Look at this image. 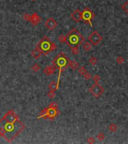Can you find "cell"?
<instances>
[{
    "mask_svg": "<svg viewBox=\"0 0 128 144\" xmlns=\"http://www.w3.org/2000/svg\"><path fill=\"white\" fill-rule=\"evenodd\" d=\"M49 89L50 90H53V91H56L59 88V85L57 84V83H56L55 81H52L50 85H49Z\"/></svg>",
    "mask_w": 128,
    "mask_h": 144,
    "instance_id": "obj_16",
    "label": "cell"
},
{
    "mask_svg": "<svg viewBox=\"0 0 128 144\" xmlns=\"http://www.w3.org/2000/svg\"><path fill=\"white\" fill-rule=\"evenodd\" d=\"M59 41H60V43H62V44H64V43H66V35H60L59 36Z\"/></svg>",
    "mask_w": 128,
    "mask_h": 144,
    "instance_id": "obj_20",
    "label": "cell"
},
{
    "mask_svg": "<svg viewBox=\"0 0 128 144\" xmlns=\"http://www.w3.org/2000/svg\"><path fill=\"white\" fill-rule=\"evenodd\" d=\"M121 8L123 11H124L127 14H128V1H127L124 4L122 5Z\"/></svg>",
    "mask_w": 128,
    "mask_h": 144,
    "instance_id": "obj_22",
    "label": "cell"
},
{
    "mask_svg": "<svg viewBox=\"0 0 128 144\" xmlns=\"http://www.w3.org/2000/svg\"><path fill=\"white\" fill-rule=\"evenodd\" d=\"M116 62H117V63L118 64H119V65H122L123 63H124V57H122V56H118L117 58H116Z\"/></svg>",
    "mask_w": 128,
    "mask_h": 144,
    "instance_id": "obj_24",
    "label": "cell"
},
{
    "mask_svg": "<svg viewBox=\"0 0 128 144\" xmlns=\"http://www.w3.org/2000/svg\"><path fill=\"white\" fill-rule=\"evenodd\" d=\"M32 1H36V0H32Z\"/></svg>",
    "mask_w": 128,
    "mask_h": 144,
    "instance_id": "obj_30",
    "label": "cell"
},
{
    "mask_svg": "<svg viewBox=\"0 0 128 144\" xmlns=\"http://www.w3.org/2000/svg\"><path fill=\"white\" fill-rule=\"evenodd\" d=\"M30 16L31 15H29V14H25L24 15H23V19H24V20H26V21H29V19H30Z\"/></svg>",
    "mask_w": 128,
    "mask_h": 144,
    "instance_id": "obj_29",
    "label": "cell"
},
{
    "mask_svg": "<svg viewBox=\"0 0 128 144\" xmlns=\"http://www.w3.org/2000/svg\"><path fill=\"white\" fill-rule=\"evenodd\" d=\"M94 17H95L94 12L88 7L85 8L82 11V20H83L85 23H89L91 26H93L92 20Z\"/></svg>",
    "mask_w": 128,
    "mask_h": 144,
    "instance_id": "obj_6",
    "label": "cell"
},
{
    "mask_svg": "<svg viewBox=\"0 0 128 144\" xmlns=\"http://www.w3.org/2000/svg\"><path fill=\"white\" fill-rule=\"evenodd\" d=\"M84 41L85 38L76 29H71L66 35V44L69 46L74 55L79 53V47L82 44Z\"/></svg>",
    "mask_w": 128,
    "mask_h": 144,
    "instance_id": "obj_2",
    "label": "cell"
},
{
    "mask_svg": "<svg viewBox=\"0 0 128 144\" xmlns=\"http://www.w3.org/2000/svg\"><path fill=\"white\" fill-rule=\"evenodd\" d=\"M42 55V53L41 51L38 49V48L35 47L34 49L32 51V56L34 59H37L40 57V56Z\"/></svg>",
    "mask_w": 128,
    "mask_h": 144,
    "instance_id": "obj_13",
    "label": "cell"
},
{
    "mask_svg": "<svg viewBox=\"0 0 128 144\" xmlns=\"http://www.w3.org/2000/svg\"><path fill=\"white\" fill-rule=\"evenodd\" d=\"M78 71H79V74H81L82 76H83V75H84V74H85V72H86L87 71H86V69H85V68L84 66H81V67H79V68Z\"/></svg>",
    "mask_w": 128,
    "mask_h": 144,
    "instance_id": "obj_21",
    "label": "cell"
},
{
    "mask_svg": "<svg viewBox=\"0 0 128 144\" xmlns=\"http://www.w3.org/2000/svg\"><path fill=\"white\" fill-rule=\"evenodd\" d=\"M85 80H90L91 79V77H92V75H91V74L89 73V72H88V71H86L85 74H84V75L82 76Z\"/></svg>",
    "mask_w": 128,
    "mask_h": 144,
    "instance_id": "obj_26",
    "label": "cell"
},
{
    "mask_svg": "<svg viewBox=\"0 0 128 144\" xmlns=\"http://www.w3.org/2000/svg\"><path fill=\"white\" fill-rule=\"evenodd\" d=\"M56 71V68L53 65H50V66H47L44 69V73L45 74V75L47 76H50L52 74H53Z\"/></svg>",
    "mask_w": 128,
    "mask_h": 144,
    "instance_id": "obj_12",
    "label": "cell"
},
{
    "mask_svg": "<svg viewBox=\"0 0 128 144\" xmlns=\"http://www.w3.org/2000/svg\"><path fill=\"white\" fill-rule=\"evenodd\" d=\"M89 92L95 98H99L103 95L104 92V89L103 86H101L98 83H95L90 89H89Z\"/></svg>",
    "mask_w": 128,
    "mask_h": 144,
    "instance_id": "obj_7",
    "label": "cell"
},
{
    "mask_svg": "<svg viewBox=\"0 0 128 144\" xmlns=\"http://www.w3.org/2000/svg\"><path fill=\"white\" fill-rule=\"evenodd\" d=\"M29 22H30L33 26H37V25H38L39 23L40 22V17H39V15H38L37 13H33V14L30 16Z\"/></svg>",
    "mask_w": 128,
    "mask_h": 144,
    "instance_id": "obj_11",
    "label": "cell"
},
{
    "mask_svg": "<svg viewBox=\"0 0 128 144\" xmlns=\"http://www.w3.org/2000/svg\"><path fill=\"white\" fill-rule=\"evenodd\" d=\"M31 68H32V70L34 72H37V71H40V65H39L38 64L34 63V64H33V65H32V66L31 67Z\"/></svg>",
    "mask_w": 128,
    "mask_h": 144,
    "instance_id": "obj_18",
    "label": "cell"
},
{
    "mask_svg": "<svg viewBox=\"0 0 128 144\" xmlns=\"http://www.w3.org/2000/svg\"><path fill=\"white\" fill-rule=\"evenodd\" d=\"M97 138L100 140V141H103L104 139H105V135L103 132H100L97 135Z\"/></svg>",
    "mask_w": 128,
    "mask_h": 144,
    "instance_id": "obj_25",
    "label": "cell"
},
{
    "mask_svg": "<svg viewBox=\"0 0 128 144\" xmlns=\"http://www.w3.org/2000/svg\"><path fill=\"white\" fill-rule=\"evenodd\" d=\"M47 96H48L50 98H55V96H56V91L50 90V91L48 92Z\"/></svg>",
    "mask_w": 128,
    "mask_h": 144,
    "instance_id": "obj_23",
    "label": "cell"
},
{
    "mask_svg": "<svg viewBox=\"0 0 128 144\" xmlns=\"http://www.w3.org/2000/svg\"><path fill=\"white\" fill-rule=\"evenodd\" d=\"M92 44L90 43V42H85L84 43V44H83V47H82V48H83V50H84V51H85V52H89L91 50H92Z\"/></svg>",
    "mask_w": 128,
    "mask_h": 144,
    "instance_id": "obj_14",
    "label": "cell"
},
{
    "mask_svg": "<svg viewBox=\"0 0 128 144\" xmlns=\"http://www.w3.org/2000/svg\"><path fill=\"white\" fill-rule=\"evenodd\" d=\"M44 25H45L47 29H48L50 30H54L57 27L58 23H57L56 20L53 17H49L45 21Z\"/></svg>",
    "mask_w": 128,
    "mask_h": 144,
    "instance_id": "obj_9",
    "label": "cell"
},
{
    "mask_svg": "<svg viewBox=\"0 0 128 144\" xmlns=\"http://www.w3.org/2000/svg\"><path fill=\"white\" fill-rule=\"evenodd\" d=\"M88 38H89V42L93 46H96V45L99 44L103 40V37L99 34V32L97 31H94L93 32H92L89 35Z\"/></svg>",
    "mask_w": 128,
    "mask_h": 144,
    "instance_id": "obj_8",
    "label": "cell"
},
{
    "mask_svg": "<svg viewBox=\"0 0 128 144\" xmlns=\"http://www.w3.org/2000/svg\"><path fill=\"white\" fill-rule=\"evenodd\" d=\"M87 142L89 143H95V139L93 137H89L88 139H87Z\"/></svg>",
    "mask_w": 128,
    "mask_h": 144,
    "instance_id": "obj_28",
    "label": "cell"
},
{
    "mask_svg": "<svg viewBox=\"0 0 128 144\" xmlns=\"http://www.w3.org/2000/svg\"><path fill=\"white\" fill-rule=\"evenodd\" d=\"M109 130L111 132H115V131L118 130V126H117V125L115 124V123L110 124L109 126Z\"/></svg>",
    "mask_w": 128,
    "mask_h": 144,
    "instance_id": "obj_17",
    "label": "cell"
},
{
    "mask_svg": "<svg viewBox=\"0 0 128 144\" xmlns=\"http://www.w3.org/2000/svg\"><path fill=\"white\" fill-rule=\"evenodd\" d=\"M68 67H70L73 71H75L78 67H79V63H77L76 61L73 60H70L69 62V65Z\"/></svg>",
    "mask_w": 128,
    "mask_h": 144,
    "instance_id": "obj_15",
    "label": "cell"
},
{
    "mask_svg": "<svg viewBox=\"0 0 128 144\" xmlns=\"http://www.w3.org/2000/svg\"><path fill=\"white\" fill-rule=\"evenodd\" d=\"M89 62L91 65H96L97 63V59L95 56H92L89 59Z\"/></svg>",
    "mask_w": 128,
    "mask_h": 144,
    "instance_id": "obj_19",
    "label": "cell"
},
{
    "mask_svg": "<svg viewBox=\"0 0 128 144\" xmlns=\"http://www.w3.org/2000/svg\"><path fill=\"white\" fill-rule=\"evenodd\" d=\"M25 125L20 121L19 116L11 109L0 119V136L11 143L25 129Z\"/></svg>",
    "mask_w": 128,
    "mask_h": 144,
    "instance_id": "obj_1",
    "label": "cell"
},
{
    "mask_svg": "<svg viewBox=\"0 0 128 144\" xmlns=\"http://www.w3.org/2000/svg\"><path fill=\"white\" fill-rule=\"evenodd\" d=\"M59 110L58 108V104L56 102H51L50 104L46 107L44 108L40 113L39 116H37V119H50L53 120L55 119L59 114Z\"/></svg>",
    "mask_w": 128,
    "mask_h": 144,
    "instance_id": "obj_4",
    "label": "cell"
},
{
    "mask_svg": "<svg viewBox=\"0 0 128 144\" xmlns=\"http://www.w3.org/2000/svg\"><path fill=\"white\" fill-rule=\"evenodd\" d=\"M37 48L41 51V53L44 55H48L51 52L56 50V45L53 43L47 36H44L37 44Z\"/></svg>",
    "mask_w": 128,
    "mask_h": 144,
    "instance_id": "obj_5",
    "label": "cell"
},
{
    "mask_svg": "<svg viewBox=\"0 0 128 144\" xmlns=\"http://www.w3.org/2000/svg\"><path fill=\"white\" fill-rule=\"evenodd\" d=\"M93 80H94V81L95 82V83H99V81L100 80V77L98 75V74H96V75H95L94 77H93Z\"/></svg>",
    "mask_w": 128,
    "mask_h": 144,
    "instance_id": "obj_27",
    "label": "cell"
},
{
    "mask_svg": "<svg viewBox=\"0 0 128 144\" xmlns=\"http://www.w3.org/2000/svg\"><path fill=\"white\" fill-rule=\"evenodd\" d=\"M71 18L76 23H79L82 20V11L79 9L73 11L70 14Z\"/></svg>",
    "mask_w": 128,
    "mask_h": 144,
    "instance_id": "obj_10",
    "label": "cell"
},
{
    "mask_svg": "<svg viewBox=\"0 0 128 144\" xmlns=\"http://www.w3.org/2000/svg\"><path fill=\"white\" fill-rule=\"evenodd\" d=\"M69 62L70 59L66 56V55H64L63 53H60L53 61H52V64L56 68V69L59 70V77H58V81H57V84L59 85V82H60V77H61V74L62 73L68 68L69 65Z\"/></svg>",
    "mask_w": 128,
    "mask_h": 144,
    "instance_id": "obj_3",
    "label": "cell"
}]
</instances>
